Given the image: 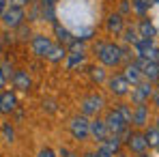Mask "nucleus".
<instances>
[{"label": "nucleus", "mask_w": 159, "mask_h": 157, "mask_svg": "<svg viewBox=\"0 0 159 157\" xmlns=\"http://www.w3.org/2000/svg\"><path fill=\"white\" fill-rule=\"evenodd\" d=\"M97 56L106 67H116L123 58V50L114 43H99L97 45Z\"/></svg>", "instance_id": "1"}, {"label": "nucleus", "mask_w": 159, "mask_h": 157, "mask_svg": "<svg viewBox=\"0 0 159 157\" xmlns=\"http://www.w3.org/2000/svg\"><path fill=\"white\" fill-rule=\"evenodd\" d=\"M106 125H107V131L110 136H120L127 131V123L123 121V116L118 114V110H110L106 116Z\"/></svg>", "instance_id": "2"}, {"label": "nucleus", "mask_w": 159, "mask_h": 157, "mask_svg": "<svg viewBox=\"0 0 159 157\" xmlns=\"http://www.w3.org/2000/svg\"><path fill=\"white\" fill-rule=\"evenodd\" d=\"M0 20L4 22V26H9V28L22 26V22H24V9H20V7H7V11H4V15Z\"/></svg>", "instance_id": "3"}, {"label": "nucleus", "mask_w": 159, "mask_h": 157, "mask_svg": "<svg viewBox=\"0 0 159 157\" xmlns=\"http://www.w3.org/2000/svg\"><path fill=\"white\" fill-rule=\"evenodd\" d=\"M71 136L75 140H86L90 136V123L86 121V116H75L71 121Z\"/></svg>", "instance_id": "4"}, {"label": "nucleus", "mask_w": 159, "mask_h": 157, "mask_svg": "<svg viewBox=\"0 0 159 157\" xmlns=\"http://www.w3.org/2000/svg\"><path fill=\"white\" fill-rule=\"evenodd\" d=\"M120 149V138L118 136H107L103 142H99V157H114Z\"/></svg>", "instance_id": "5"}, {"label": "nucleus", "mask_w": 159, "mask_h": 157, "mask_svg": "<svg viewBox=\"0 0 159 157\" xmlns=\"http://www.w3.org/2000/svg\"><path fill=\"white\" fill-rule=\"evenodd\" d=\"M153 86H151V82L146 80V82H140V84H135V88H131V99L135 104H144L148 97H153Z\"/></svg>", "instance_id": "6"}, {"label": "nucleus", "mask_w": 159, "mask_h": 157, "mask_svg": "<svg viewBox=\"0 0 159 157\" xmlns=\"http://www.w3.org/2000/svg\"><path fill=\"white\" fill-rule=\"evenodd\" d=\"M135 65L140 67L142 76L148 80V82H155V80H159V62H148V60L140 58V60H138Z\"/></svg>", "instance_id": "7"}, {"label": "nucleus", "mask_w": 159, "mask_h": 157, "mask_svg": "<svg viewBox=\"0 0 159 157\" xmlns=\"http://www.w3.org/2000/svg\"><path fill=\"white\" fill-rule=\"evenodd\" d=\"M52 50V41H50V37H45V35H37L34 39H32V52L37 54V56H45L48 58V54Z\"/></svg>", "instance_id": "8"}, {"label": "nucleus", "mask_w": 159, "mask_h": 157, "mask_svg": "<svg viewBox=\"0 0 159 157\" xmlns=\"http://www.w3.org/2000/svg\"><path fill=\"white\" fill-rule=\"evenodd\" d=\"M101 108H103V97H101V95H90V97H86V99L82 101V112H84V116H86V114H97Z\"/></svg>", "instance_id": "9"}, {"label": "nucleus", "mask_w": 159, "mask_h": 157, "mask_svg": "<svg viewBox=\"0 0 159 157\" xmlns=\"http://www.w3.org/2000/svg\"><path fill=\"white\" fill-rule=\"evenodd\" d=\"M129 82L125 80V76H114V78H110V90L114 93V95H118V97H123V95H127L129 93Z\"/></svg>", "instance_id": "10"}, {"label": "nucleus", "mask_w": 159, "mask_h": 157, "mask_svg": "<svg viewBox=\"0 0 159 157\" xmlns=\"http://www.w3.org/2000/svg\"><path fill=\"white\" fill-rule=\"evenodd\" d=\"M127 146H129L131 151H135V153H144L146 146H148L146 136H142V133H131V136L127 138Z\"/></svg>", "instance_id": "11"}, {"label": "nucleus", "mask_w": 159, "mask_h": 157, "mask_svg": "<svg viewBox=\"0 0 159 157\" xmlns=\"http://www.w3.org/2000/svg\"><path fill=\"white\" fill-rule=\"evenodd\" d=\"M15 105H17V97H15L11 90H7V93L0 95V112L11 114V112L15 110Z\"/></svg>", "instance_id": "12"}, {"label": "nucleus", "mask_w": 159, "mask_h": 157, "mask_svg": "<svg viewBox=\"0 0 159 157\" xmlns=\"http://www.w3.org/2000/svg\"><path fill=\"white\" fill-rule=\"evenodd\" d=\"M90 133H93V138H95V140L103 142L107 136H110L106 121H93V123H90Z\"/></svg>", "instance_id": "13"}, {"label": "nucleus", "mask_w": 159, "mask_h": 157, "mask_svg": "<svg viewBox=\"0 0 159 157\" xmlns=\"http://www.w3.org/2000/svg\"><path fill=\"white\" fill-rule=\"evenodd\" d=\"M146 121H148V110H146V105L140 104L135 105V110H133V125H138V127H144L146 125Z\"/></svg>", "instance_id": "14"}, {"label": "nucleus", "mask_w": 159, "mask_h": 157, "mask_svg": "<svg viewBox=\"0 0 159 157\" xmlns=\"http://www.w3.org/2000/svg\"><path fill=\"white\" fill-rule=\"evenodd\" d=\"M30 78H28V73L26 71H15L13 73V86L15 88H20V90H28L30 88Z\"/></svg>", "instance_id": "15"}, {"label": "nucleus", "mask_w": 159, "mask_h": 157, "mask_svg": "<svg viewBox=\"0 0 159 157\" xmlns=\"http://www.w3.org/2000/svg\"><path fill=\"white\" fill-rule=\"evenodd\" d=\"M142 78H144V76H142V71H140V67H138V65H129V67L125 69V80H127L129 84H133V86H135V84H140Z\"/></svg>", "instance_id": "16"}, {"label": "nucleus", "mask_w": 159, "mask_h": 157, "mask_svg": "<svg viewBox=\"0 0 159 157\" xmlns=\"http://www.w3.org/2000/svg\"><path fill=\"white\" fill-rule=\"evenodd\" d=\"M140 58H144V60H148V62H159V48L153 43V45H146L144 50H140Z\"/></svg>", "instance_id": "17"}, {"label": "nucleus", "mask_w": 159, "mask_h": 157, "mask_svg": "<svg viewBox=\"0 0 159 157\" xmlns=\"http://www.w3.org/2000/svg\"><path fill=\"white\" fill-rule=\"evenodd\" d=\"M155 35H157V28L153 26L151 20H142V22H140V37H144V39H153Z\"/></svg>", "instance_id": "18"}, {"label": "nucleus", "mask_w": 159, "mask_h": 157, "mask_svg": "<svg viewBox=\"0 0 159 157\" xmlns=\"http://www.w3.org/2000/svg\"><path fill=\"white\" fill-rule=\"evenodd\" d=\"M107 30L110 32H120L123 30V17L120 15H110V20H107Z\"/></svg>", "instance_id": "19"}, {"label": "nucleus", "mask_w": 159, "mask_h": 157, "mask_svg": "<svg viewBox=\"0 0 159 157\" xmlns=\"http://www.w3.org/2000/svg\"><path fill=\"white\" fill-rule=\"evenodd\" d=\"M65 48L62 45H52V50H50V54H48V58L52 60V62H58V60H62L65 58Z\"/></svg>", "instance_id": "20"}, {"label": "nucleus", "mask_w": 159, "mask_h": 157, "mask_svg": "<svg viewBox=\"0 0 159 157\" xmlns=\"http://www.w3.org/2000/svg\"><path fill=\"white\" fill-rule=\"evenodd\" d=\"M144 136H146L148 146H155V149H159V129H157V127H155V129H148Z\"/></svg>", "instance_id": "21"}, {"label": "nucleus", "mask_w": 159, "mask_h": 157, "mask_svg": "<svg viewBox=\"0 0 159 157\" xmlns=\"http://www.w3.org/2000/svg\"><path fill=\"white\" fill-rule=\"evenodd\" d=\"M116 110H118V114H120V116H123V121H125V123H127V125H129V123H131L133 121V112L131 110H129V108H127V105H118V108H116Z\"/></svg>", "instance_id": "22"}, {"label": "nucleus", "mask_w": 159, "mask_h": 157, "mask_svg": "<svg viewBox=\"0 0 159 157\" xmlns=\"http://www.w3.org/2000/svg\"><path fill=\"white\" fill-rule=\"evenodd\" d=\"M125 41H127V43H133V45H135V43L140 41V32H138L135 28H127V30H125Z\"/></svg>", "instance_id": "23"}, {"label": "nucleus", "mask_w": 159, "mask_h": 157, "mask_svg": "<svg viewBox=\"0 0 159 157\" xmlns=\"http://www.w3.org/2000/svg\"><path fill=\"white\" fill-rule=\"evenodd\" d=\"M131 4H133V9H135V13H140V15H144L146 9H148V2L146 0H133Z\"/></svg>", "instance_id": "24"}, {"label": "nucleus", "mask_w": 159, "mask_h": 157, "mask_svg": "<svg viewBox=\"0 0 159 157\" xmlns=\"http://www.w3.org/2000/svg\"><path fill=\"white\" fill-rule=\"evenodd\" d=\"M82 60H84V54H82V52H75L71 58H69V60H67V67H69V69H73V67H75V65H80Z\"/></svg>", "instance_id": "25"}, {"label": "nucleus", "mask_w": 159, "mask_h": 157, "mask_svg": "<svg viewBox=\"0 0 159 157\" xmlns=\"http://www.w3.org/2000/svg\"><path fill=\"white\" fill-rule=\"evenodd\" d=\"M56 35H58V39H60V41H71L69 30H65L62 26H56Z\"/></svg>", "instance_id": "26"}, {"label": "nucleus", "mask_w": 159, "mask_h": 157, "mask_svg": "<svg viewBox=\"0 0 159 157\" xmlns=\"http://www.w3.org/2000/svg\"><path fill=\"white\" fill-rule=\"evenodd\" d=\"M2 131H4V138H7V142H11V140L15 138V131L11 129V125H4V127H2Z\"/></svg>", "instance_id": "27"}, {"label": "nucleus", "mask_w": 159, "mask_h": 157, "mask_svg": "<svg viewBox=\"0 0 159 157\" xmlns=\"http://www.w3.org/2000/svg\"><path fill=\"white\" fill-rule=\"evenodd\" d=\"M90 71H93V78L97 80V82H101V80H103V69H101V67H93Z\"/></svg>", "instance_id": "28"}, {"label": "nucleus", "mask_w": 159, "mask_h": 157, "mask_svg": "<svg viewBox=\"0 0 159 157\" xmlns=\"http://www.w3.org/2000/svg\"><path fill=\"white\" fill-rule=\"evenodd\" d=\"M39 157H56V155H54V151H52V149H43V151L39 153Z\"/></svg>", "instance_id": "29"}, {"label": "nucleus", "mask_w": 159, "mask_h": 157, "mask_svg": "<svg viewBox=\"0 0 159 157\" xmlns=\"http://www.w3.org/2000/svg\"><path fill=\"white\" fill-rule=\"evenodd\" d=\"M26 2H28V0H11V7H20V9H22Z\"/></svg>", "instance_id": "30"}, {"label": "nucleus", "mask_w": 159, "mask_h": 157, "mask_svg": "<svg viewBox=\"0 0 159 157\" xmlns=\"http://www.w3.org/2000/svg\"><path fill=\"white\" fill-rule=\"evenodd\" d=\"M4 11H7V0H0V17L4 15Z\"/></svg>", "instance_id": "31"}, {"label": "nucleus", "mask_w": 159, "mask_h": 157, "mask_svg": "<svg viewBox=\"0 0 159 157\" xmlns=\"http://www.w3.org/2000/svg\"><path fill=\"white\" fill-rule=\"evenodd\" d=\"M153 101H155V105H159V88L153 90Z\"/></svg>", "instance_id": "32"}, {"label": "nucleus", "mask_w": 159, "mask_h": 157, "mask_svg": "<svg viewBox=\"0 0 159 157\" xmlns=\"http://www.w3.org/2000/svg\"><path fill=\"white\" fill-rule=\"evenodd\" d=\"M62 157H78V155L71 153V151H67V149H62Z\"/></svg>", "instance_id": "33"}, {"label": "nucleus", "mask_w": 159, "mask_h": 157, "mask_svg": "<svg viewBox=\"0 0 159 157\" xmlns=\"http://www.w3.org/2000/svg\"><path fill=\"white\" fill-rule=\"evenodd\" d=\"M54 2L56 0H43V4H48V7H54Z\"/></svg>", "instance_id": "34"}, {"label": "nucleus", "mask_w": 159, "mask_h": 157, "mask_svg": "<svg viewBox=\"0 0 159 157\" xmlns=\"http://www.w3.org/2000/svg\"><path fill=\"white\" fill-rule=\"evenodd\" d=\"M4 80H7V78H4V73H2V71H0V86H2V84H4Z\"/></svg>", "instance_id": "35"}, {"label": "nucleus", "mask_w": 159, "mask_h": 157, "mask_svg": "<svg viewBox=\"0 0 159 157\" xmlns=\"http://www.w3.org/2000/svg\"><path fill=\"white\" fill-rule=\"evenodd\" d=\"M84 157H99V153H86Z\"/></svg>", "instance_id": "36"}, {"label": "nucleus", "mask_w": 159, "mask_h": 157, "mask_svg": "<svg viewBox=\"0 0 159 157\" xmlns=\"http://www.w3.org/2000/svg\"><path fill=\"white\" fill-rule=\"evenodd\" d=\"M155 2H157V4H159V0H155Z\"/></svg>", "instance_id": "37"}, {"label": "nucleus", "mask_w": 159, "mask_h": 157, "mask_svg": "<svg viewBox=\"0 0 159 157\" xmlns=\"http://www.w3.org/2000/svg\"><path fill=\"white\" fill-rule=\"evenodd\" d=\"M157 129H159V123H157Z\"/></svg>", "instance_id": "38"}, {"label": "nucleus", "mask_w": 159, "mask_h": 157, "mask_svg": "<svg viewBox=\"0 0 159 157\" xmlns=\"http://www.w3.org/2000/svg\"><path fill=\"white\" fill-rule=\"evenodd\" d=\"M142 157H144V155H142Z\"/></svg>", "instance_id": "39"}]
</instances>
